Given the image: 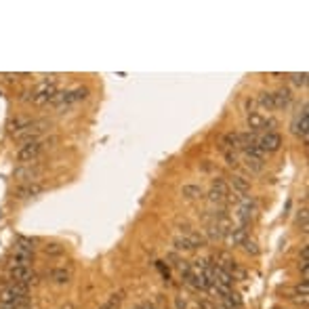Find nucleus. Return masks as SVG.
<instances>
[{
  "mask_svg": "<svg viewBox=\"0 0 309 309\" xmlns=\"http://www.w3.org/2000/svg\"><path fill=\"white\" fill-rule=\"evenodd\" d=\"M50 143H55V137H50V139H36V141H28V143H23L21 147L17 149V162L19 164H30V162H36L38 158L42 156V151L50 147Z\"/></svg>",
  "mask_w": 309,
  "mask_h": 309,
  "instance_id": "1",
  "label": "nucleus"
},
{
  "mask_svg": "<svg viewBox=\"0 0 309 309\" xmlns=\"http://www.w3.org/2000/svg\"><path fill=\"white\" fill-rule=\"evenodd\" d=\"M49 126H50V122H47V120H32L23 130H19V132H15V135H11V137L19 139V141H23V143L36 141V139H42V135L47 132Z\"/></svg>",
  "mask_w": 309,
  "mask_h": 309,
  "instance_id": "2",
  "label": "nucleus"
},
{
  "mask_svg": "<svg viewBox=\"0 0 309 309\" xmlns=\"http://www.w3.org/2000/svg\"><path fill=\"white\" fill-rule=\"evenodd\" d=\"M231 198V189H229V183L225 179H214L212 181V187L208 192V200L214 202V204H223Z\"/></svg>",
  "mask_w": 309,
  "mask_h": 309,
  "instance_id": "3",
  "label": "nucleus"
},
{
  "mask_svg": "<svg viewBox=\"0 0 309 309\" xmlns=\"http://www.w3.org/2000/svg\"><path fill=\"white\" fill-rule=\"evenodd\" d=\"M200 246H204V238L194 233V231L185 233V236H179L175 240V248L179 252H192L195 248H200Z\"/></svg>",
  "mask_w": 309,
  "mask_h": 309,
  "instance_id": "4",
  "label": "nucleus"
},
{
  "mask_svg": "<svg viewBox=\"0 0 309 309\" xmlns=\"http://www.w3.org/2000/svg\"><path fill=\"white\" fill-rule=\"evenodd\" d=\"M42 173H44L42 166H38L36 162H30V164H21V166L15 170V179L21 183H32V181L40 179Z\"/></svg>",
  "mask_w": 309,
  "mask_h": 309,
  "instance_id": "5",
  "label": "nucleus"
},
{
  "mask_svg": "<svg viewBox=\"0 0 309 309\" xmlns=\"http://www.w3.org/2000/svg\"><path fill=\"white\" fill-rule=\"evenodd\" d=\"M259 145H261V149L265 154H276V151L282 147V137L277 135L276 130H267L259 137Z\"/></svg>",
  "mask_w": 309,
  "mask_h": 309,
  "instance_id": "6",
  "label": "nucleus"
},
{
  "mask_svg": "<svg viewBox=\"0 0 309 309\" xmlns=\"http://www.w3.org/2000/svg\"><path fill=\"white\" fill-rule=\"evenodd\" d=\"M293 132L294 135L303 137V141L307 143V132H309V112H307V103H303L301 114H296L293 120Z\"/></svg>",
  "mask_w": 309,
  "mask_h": 309,
  "instance_id": "7",
  "label": "nucleus"
},
{
  "mask_svg": "<svg viewBox=\"0 0 309 309\" xmlns=\"http://www.w3.org/2000/svg\"><path fill=\"white\" fill-rule=\"evenodd\" d=\"M44 192V185L40 181H32V183H21L17 189H15V198L17 200H30L34 195H40Z\"/></svg>",
  "mask_w": 309,
  "mask_h": 309,
  "instance_id": "8",
  "label": "nucleus"
},
{
  "mask_svg": "<svg viewBox=\"0 0 309 309\" xmlns=\"http://www.w3.org/2000/svg\"><path fill=\"white\" fill-rule=\"evenodd\" d=\"M244 240H248L246 227H242V225H231V229L225 233L223 242L229 246V248H238V246H242V244H244Z\"/></svg>",
  "mask_w": 309,
  "mask_h": 309,
  "instance_id": "9",
  "label": "nucleus"
},
{
  "mask_svg": "<svg viewBox=\"0 0 309 309\" xmlns=\"http://www.w3.org/2000/svg\"><path fill=\"white\" fill-rule=\"evenodd\" d=\"M229 189H233V194L238 195H246L250 192V181L244 179L242 175H233L229 179Z\"/></svg>",
  "mask_w": 309,
  "mask_h": 309,
  "instance_id": "10",
  "label": "nucleus"
},
{
  "mask_svg": "<svg viewBox=\"0 0 309 309\" xmlns=\"http://www.w3.org/2000/svg\"><path fill=\"white\" fill-rule=\"evenodd\" d=\"M290 101H293V93H290L288 88H277V91L274 93V105H276V110H284V107H288Z\"/></svg>",
  "mask_w": 309,
  "mask_h": 309,
  "instance_id": "11",
  "label": "nucleus"
},
{
  "mask_svg": "<svg viewBox=\"0 0 309 309\" xmlns=\"http://www.w3.org/2000/svg\"><path fill=\"white\" fill-rule=\"evenodd\" d=\"M13 255H25V257H34V242L28 238H19L13 248Z\"/></svg>",
  "mask_w": 309,
  "mask_h": 309,
  "instance_id": "12",
  "label": "nucleus"
},
{
  "mask_svg": "<svg viewBox=\"0 0 309 309\" xmlns=\"http://www.w3.org/2000/svg\"><path fill=\"white\" fill-rule=\"evenodd\" d=\"M212 261H214V265H217V267L225 269L227 274H233V269L238 267V265H236V261H233V259H231L229 255H227V252H219V255L214 257Z\"/></svg>",
  "mask_w": 309,
  "mask_h": 309,
  "instance_id": "13",
  "label": "nucleus"
},
{
  "mask_svg": "<svg viewBox=\"0 0 309 309\" xmlns=\"http://www.w3.org/2000/svg\"><path fill=\"white\" fill-rule=\"evenodd\" d=\"M50 280H53L57 286H65L72 280V271L65 269V267H59V269H53L50 271Z\"/></svg>",
  "mask_w": 309,
  "mask_h": 309,
  "instance_id": "14",
  "label": "nucleus"
},
{
  "mask_svg": "<svg viewBox=\"0 0 309 309\" xmlns=\"http://www.w3.org/2000/svg\"><path fill=\"white\" fill-rule=\"evenodd\" d=\"M246 122H248V129H250V132H257L259 130H263L265 129V118L261 116V114H257V112H250L248 114V118H246Z\"/></svg>",
  "mask_w": 309,
  "mask_h": 309,
  "instance_id": "15",
  "label": "nucleus"
},
{
  "mask_svg": "<svg viewBox=\"0 0 309 309\" xmlns=\"http://www.w3.org/2000/svg\"><path fill=\"white\" fill-rule=\"evenodd\" d=\"M30 122H32V118H30V116H17V118H13L11 122H9V132H11V135H15V132L23 130Z\"/></svg>",
  "mask_w": 309,
  "mask_h": 309,
  "instance_id": "16",
  "label": "nucleus"
},
{
  "mask_svg": "<svg viewBox=\"0 0 309 309\" xmlns=\"http://www.w3.org/2000/svg\"><path fill=\"white\" fill-rule=\"evenodd\" d=\"M221 305L227 307V309H240V307H242V299H240V294H236L231 290L229 294H225L223 299H221Z\"/></svg>",
  "mask_w": 309,
  "mask_h": 309,
  "instance_id": "17",
  "label": "nucleus"
},
{
  "mask_svg": "<svg viewBox=\"0 0 309 309\" xmlns=\"http://www.w3.org/2000/svg\"><path fill=\"white\" fill-rule=\"evenodd\" d=\"M181 195L185 200H198V198H202V187H198V185H183L181 187Z\"/></svg>",
  "mask_w": 309,
  "mask_h": 309,
  "instance_id": "18",
  "label": "nucleus"
},
{
  "mask_svg": "<svg viewBox=\"0 0 309 309\" xmlns=\"http://www.w3.org/2000/svg\"><path fill=\"white\" fill-rule=\"evenodd\" d=\"M259 105L261 107H265V110L267 112H274L276 110V105H274V93H261L259 95Z\"/></svg>",
  "mask_w": 309,
  "mask_h": 309,
  "instance_id": "19",
  "label": "nucleus"
},
{
  "mask_svg": "<svg viewBox=\"0 0 309 309\" xmlns=\"http://www.w3.org/2000/svg\"><path fill=\"white\" fill-rule=\"evenodd\" d=\"M32 263H34V257L11 255V265H17V267H32Z\"/></svg>",
  "mask_w": 309,
  "mask_h": 309,
  "instance_id": "20",
  "label": "nucleus"
},
{
  "mask_svg": "<svg viewBox=\"0 0 309 309\" xmlns=\"http://www.w3.org/2000/svg\"><path fill=\"white\" fill-rule=\"evenodd\" d=\"M44 255L47 257H59V255H63V246L57 244V242H50V244L44 246Z\"/></svg>",
  "mask_w": 309,
  "mask_h": 309,
  "instance_id": "21",
  "label": "nucleus"
},
{
  "mask_svg": "<svg viewBox=\"0 0 309 309\" xmlns=\"http://www.w3.org/2000/svg\"><path fill=\"white\" fill-rule=\"evenodd\" d=\"M290 82L296 86V88H303L307 86V72H301V74H290Z\"/></svg>",
  "mask_w": 309,
  "mask_h": 309,
  "instance_id": "22",
  "label": "nucleus"
},
{
  "mask_svg": "<svg viewBox=\"0 0 309 309\" xmlns=\"http://www.w3.org/2000/svg\"><path fill=\"white\" fill-rule=\"evenodd\" d=\"M242 246H244V252H246V255H252V257L259 255V246H257L255 240H244Z\"/></svg>",
  "mask_w": 309,
  "mask_h": 309,
  "instance_id": "23",
  "label": "nucleus"
},
{
  "mask_svg": "<svg viewBox=\"0 0 309 309\" xmlns=\"http://www.w3.org/2000/svg\"><path fill=\"white\" fill-rule=\"evenodd\" d=\"M246 166H248L250 170H255V173H261V170H263V160H257V158L246 156Z\"/></svg>",
  "mask_w": 309,
  "mask_h": 309,
  "instance_id": "24",
  "label": "nucleus"
},
{
  "mask_svg": "<svg viewBox=\"0 0 309 309\" xmlns=\"http://www.w3.org/2000/svg\"><path fill=\"white\" fill-rule=\"evenodd\" d=\"M223 156H225V160L229 166H236L238 164V156H236V151L233 149H223Z\"/></svg>",
  "mask_w": 309,
  "mask_h": 309,
  "instance_id": "25",
  "label": "nucleus"
},
{
  "mask_svg": "<svg viewBox=\"0 0 309 309\" xmlns=\"http://www.w3.org/2000/svg\"><path fill=\"white\" fill-rule=\"evenodd\" d=\"M307 257H309V248H307V244L301 248V261H307Z\"/></svg>",
  "mask_w": 309,
  "mask_h": 309,
  "instance_id": "26",
  "label": "nucleus"
},
{
  "mask_svg": "<svg viewBox=\"0 0 309 309\" xmlns=\"http://www.w3.org/2000/svg\"><path fill=\"white\" fill-rule=\"evenodd\" d=\"M132 309H156L151 303H141V305H137V307H132Z\"/></svg>",
  "mask_w": 309,
  "mask_h": 309,
  "instance_id": "27",
  "label": "nucleus"
},
{
  "mask_svg": "<svg viewBox=\"0 0 309 309\" xmlns=\"http://www.w3.org/2000/svg\"><path fill=\"white\" fill-rule=\"evenodd\" d=\"M177 307H179V309H185V301H183V299H177Z\"/></svg>",
  "mask_w": 309,
  "mask_h": 309,
  "instance_id": "28",
  "label": "nucleus"
},
{
  "mask_svg": "<svg viewBox=\"0 0 309 309\" xmlns=\"http://www.w3.org/2000/svg\"><path fill=\"white\" fill-rule=\"evenodd\" d=\"M59 309H76V307L72 305V303H67V305H63V307H59Z\"/></svg>",
  "mask_w": 309,
  "mask_h": 309,
  "instance_id": "29",
  "label": "nucleus"
},
{
  "mask_svg": "<svg viewBox=\"0 0 309 309\" xmlns=\"http://www.w3.org/2000/svg\"><path fill=\"white\" fill-rule=\"evenodd\" d=\"M212 309H227V307H223V305H221V303H219V305H214Z\"/></svg>",
  "mask_w": 309,
  "mask_h": 309,
  "instance_id": "30",
  "label": "nucleus"
},
{
  "mask_svg": "<svg viewBox=\"0 0 309 309\" xmlns=\"http://www.w3.org/2000/svg\"><path fill=\"white\" fill-rule=\"evenodd\" d=\"M99 309H112V307H110V305H107V303H105V305H101Z\"/></svg>",
  "mask_w": 309,
  "mask_h": 309,
  "instance_id": "31",
  "label": "nucleus"
}]
</instances>
